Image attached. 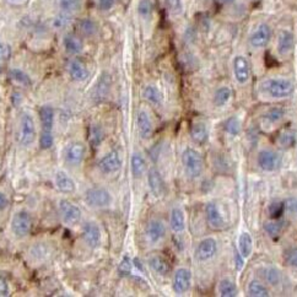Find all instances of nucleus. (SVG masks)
Here are the masks:
<instances>
[{
    "mask_svg": "<svg viewBox=\"0 0 297 297\" xmlns=\"http://www.w3.org/2000/svg\"><path fill=\"white\" fill-rule=\"evenodd\" d=\"M37 128L35 118L30 113H24L20 119L18 128V143L21 146L27 147L36 141Z\"/></svg>",
    "mask_w": 297,
    "mask_h": 297,
    "instance_id": "3",
    "label": "nucleus"
},
{
    "mask_svg": "<svg viewBox=\"0 0 297 297\" xmlns=\"http://www.w3.org/2000/svg\"><path fill=\"white\" fill-rule=\"evenodd\" d=\"M261 91L275 100H283L293 95L295 85L285 77H270L261 82Z\"/></svg>",
    "mask_w": 297,
    "mask_h": 297,
    "instance_id": "1",
    "label": "nucleus"
},
{
    "mask_svg": "<svg viewBox=\"0 0 297 297\" xmlns=\"http://www.w3.org/2000/svg\"><path fill=\"white\" fill-rule=\"evenodd\" d=\"M232 97V91L230 88L227 86H221L215 91L214 94V104L216 107H222L226 103H228V101Z\"/></svg>",
    "mask_w": 297,
    "mask_h": 297,
    "instance_id": "32",
    "label": "nucleus"
},
{
    "mask_svg": "<svg viewBox=\"0 0 297 297\" xmlns=\"http://www.w3.org/2000/svg\"><path fill=\"white\" fill-rule=\"evenodd\" d=\"M8 3H10L12 5H21L26 3V0H6Z\"/></svg>",
    "mask_w": 297,
    "mask_h": 297,
    "instance_id": "54",
    "label": "nucleus"
},
{
    "mask_svg": "<svg viewBox=\"0 0 297 297\" xmlns=\"http://www.w3.org/2000/svg\"><path fill=\"white\" fill-rule=\"evenodd\" d=\"M148 265L156 274L166 277L169 273V264L161 254H154L148 258Z\"/></svg>",
    "mask_w": 297,
    "mask_h": 297,
    "instance_id": "24",
    "label": "nucleus"
},
{
    "mask_svg": "<svg viewBox=\"0 0 297 297\" xmlns=\"http://www.w3.org/2000/svg\"><path fill=\"white\" fill-rule=\"evenodd\" d=\"M169 227L175 234H182L185 230V213L181 206H173L169 213Z\"/></svg>",
    "mask_w": 297,
    "mask_h": 297,
    "instance_id": "21",
    "label": "nucleus"
},
{
    "mask_svg": "<svg viewBox=\"0 0 297 297\" xmlns=\"http://www.w3.org/2000/svg\"><path fill=\"white\" fill-rule=\"evenodd\" d=\"M85 202L91 208H106L112 203V196L106 188H90L85 193Z\"/></svg>",
    "mask_w": 297,
    "mask_h": 297,
    "instance_id": "5",
    "label": "nucleus"
},
{
    "mask_svg": "<svg viewBox=\"0 0 297 297\" xmlns=\"http://www.w3.org/2000/svg\"><path fill=\"white\" fill-rule=\"evenodd\" d=\"M11 232L15 237L24 238L30 234L32 228V218L26 210H18L11 219Z\"/></svg>",
    "mask_w": 297,
    "mask_h": 297,
    "instance_id": "4",
    "label": "nucleus"
},
{
    "mask_svg": "<svg viewBox=\"0 0 297 297\" xmlns=\"http://www.w3.org/2000/svg\"><path fill=\"white\" fill-rule=\"evenodd\" d=\"M182 163L187 177L199 178L204 171V160L202 154L193 147H187L182 154Z\"/></svg>",
    "mask_w": 297,
    "mask_h": 297,
    "instance_id": "2",
    "label": "nucleus"
},
{
    "mask_svg": "<svg viewBox=\"0 0 297 297\" xmlns=\"http://www.w3.org/2000/svg\"><path fill=\"white\" fill-rule=\"evenodd\" d=\"M219 3H220V4H231V3H234L235 0H218Z\"/></svg>",
    "mask_w": 297,
    "mask_h": 297,
    "instance_id": "55",
    "label": "nucleus"
},
{
    "mask_svg": "<svg viewBox=\"0 0 297 297\" xmlns=\"http://www.w3.org/2000/svg\"><path fill=\"white\" fill-rule=\"evenodd\" d=\"M82 238L83 242L88 244L90 248H97L102 241L101 230L98 225L95 222H86L82 227Z\"/></svg>",
    "mask_w": 297,
    "mask_h": 297,
    "instance_id": "15",
    "label": "nucleus"
},
{
    "mask_svg": "<svg viewBox=\"0 0 297 297\" xmlns=\"http://www.w3.org/2000/svg\"><path fill=\"white\" fill-rule=\"evenodd\" d=\"M147 184L148 190L155 198H161L165 194L166 184L163 181L162 175L156 168H151L147 172Z\"/></svg>",
    "mask_w": 297,
    "mask_h": 297,
    "instance_id": "16",
    "label": "nucleus"
},
{
    "mask_svg": "<svg viewBox=\"0 0 297 297\" xmlns=\"http://www.w3.org/2000/svg\"><path fill=\"white\" fill-rule=\"evenodd\" d=\"M235 259H236V269L237 270H241V269L243 268V257L240 254V253H236V257H235Z\"/></svg>",
    "mask_w": 297,
    "mask_h": 297,
    "instance_id": "53",
    "label": "nucleus"
},
{
    "mask_svg": "<svg viewBox=\"0 0 297 297\" xmlns=\"http://www.w3.org/2000/svg\"><path fill=\"white\" fill-rule=\"evenodd\" d=\"M219 295L222 297H236L238 295V289L236 284L230 279H222L218 286Z\"/></svg>",
    "mask_w": 297,
    "mask_h": 297,
    "instance_id": "30",
    "label": "nucleus"
},
{
    "mask_svg": "<svg viewBox=\"0 0 297 297\" xmlns=\"http://www.w3.org/2000/svg\"><path fill=\"white\" fill-rule=\"evenodd\" d=\"M10 55V49L4 42H0V61H4L9 58Z\"/></svg>",
    "mask_w": 297,
    "mask_h": 297,
    "instance_id": "51",
    "label": "nucleus"
},
{
    "mask_svg": "<svg viewBox=\"0 0 297 297\" xmlns=\"http://www.w3.org/2000/svg\"><path fill=\"white\" fill-rule=\"evenodd\" d=\"M218 253V242L215 238L206 237L198 243L196 248V258L199 262H208Z\"/></svg>",
    "mask_w": 297,
    "mask_h": 297,
    "instance_id": "10",
    "label": "nucleus"
},
{
    "mask_svg": "<svg viewBox=\"0 0 297 297\" xmlns=\"http://www.w3.org/2000/svg\"><path fill=\"white\" fill-rule=\"evenodd\" d=\"M82 0H58V8L64 14H75L80 10Z\"/></svg>",
    "mask_w": 297,
    "mask_h": 297,
    "instance_id": "33",
    "label": "nucleus"
},
{
    "mask_svg": "<svg viewBox=\"0 0 297 297\" xmlns=\"http://www.w3.org/2000/svg\"><path fill=\"white\" fill-rule=\"evenodd\" d=\"M232 67H234L235 79H236V81L238 83L244 85V83H247L249 81L250 64H249V60L247 59L244 55H237V57H235Z\"/></svg>",
    "mask_w": 297,
    "mask_h": 297,
    "instance_id": "11",
    "label": "nucleus"
},
{
    "mask_svg": "<svg viewBox=\"0 0 297 297\" xmlns=\"http://www.w3.org/2000/svg\"><path fill=\"white\" fill-rule=\"evenodd\" d=\"M9 204H10V200H9L8 196L5 193H3V192H0V211L8 209Z\"/></svg>",
    "mask_w": 297,
    "mask_h": 297,
    "instance_id": "52",
    "label": "nucleus"
},
{
    "mask_svg": "<svg viewBox=\"0 0 297 297\" xmlns=\"http://www.w3.org/2000/svg\"><path fill=\"white\" fill-rule=\"evenodd\" d=\"M119 273L122 275H128L132 273V269H133V261L129 257H124V258L122 259L119 263Z\"/></svg>",
    "mask_w": 297,
    "mask_h": 297,
    "instance_id": "45",
    "label": "nucleus"
},
{
    "mask_svg": "<svg viewBox=\"0 0 297 297\" xmlns=\"http://www.w3.org/2000/svg\"><path fill=\"white\" fill-rule=\"evenodd\" d=\"M137 126L139 135L144 140H147L153 137L154 134V123L153 119L150 118L148 114L145 110H140L137 114Z\"/></svg>",
    "mask_w": 297,
    "mask_h": 297,
    "instance_id": "20",
    "label": "nucleus"
},
{
    "mask_svg": "<svg viewBox=\"0 0 297 297\" xmlns=\"http://www.w3.org/2000/svg\"><path fill=\"white\" fill-rule=\"evenodd\" d=\"M166 225L157 219L148 221L146 228H145V235H146L147 241L150 243H157L162 241L166 236Z\"/></svg>",
    "mask_w": 297,
    "mask_h": 297,
    "instance_id": "18",
    "label": "nucleus"
},
{
    "mask_svg": "<svg viewBox=\"0 0 297 297\" xmlns=\"http://www.w3.org/2000/svg\"><path fill=\"white\" fill-rule=\"evenodd\" d=\"M80 31L86 36H94L97 31V26H96L95 21L90 20V18H85L80 23Z\"/></svg>",
    "mask_w": 297,
    "mask_h": 297,
    "instance_id": "41",
    "label": "nucleus"
},
{
    "mask_svg": "<svg viewBox=\"0 0 297 297\" xmlns=\"http://www.w3.org/2000/svg\"><path fill=\"white\" fill-rule=\"evenodd\" d=\"M296 160H297V154H296Z\"/></svg>",
    "mask_w": 297,
    "mask_h": 297,
    "instance_id": "56",
    "label": "nucleus"
},
{
    "mask_svg": "<svg viewBox=\"0 0 297 297\" xmlns=\"http://www.w3.org/2000/svg\"><path fill=\"white\" fill-rule=\"evenodd\" d=\"M271 35H273V32H271V27L269 26L268 24H265V23L259 24L258 26L252 31V33H250V36L248 38L249 46L254 49H261V48L267 47L271 39Z\"/></svg>",
    "mask_w": 297,
    "mask_h": 297,
    "instance_id": "7",
    "label": "nucleus"
},
{
    "mask_svg": "<svg viewBox=\"0 0 297 297\" xmlns=\"http://www.w3.org/2000/svg\"><path fill=\"white\" fill-rule=\"evenodd\" d=\"M146 171V160L140 153H134L132 157V173L134 178H140Z\"/></svg>",
    "mask_w": 297,
    "mask_h": 297,
    "instance_id": "28",
    "label": "nucleus"
},
{
    "mask_svg": "<svg viewBox=\"0 0 297 297\" xmlns=\"http://www.w3.org/2000/svg\"><path fill=\"white\" fill-rule=\"evenodd\" d=\"M9 295H10V289H9L8 281L0 277V297H6Z\"/></svg>",
    "mask_w": 297,
    "mask_h": 297,
    "instance_id": "49",
    "label": "nucleus"
},
{
    "mask_svg": "<svg viewBox=\"0 0 297 297\" xmlns=\"http://www.w3.org/2000/svg\"><path fill=\"white\" fill-rule=\"evenodd\" d=\"M63 45L67 53L70 55L80 54L83 49L82 41L75 35H67L63 39Z\"/></svg>",
    "mask_w": 297,
    "mask_h": 297,
    "instance_id": "27",
    "label": "nucleus"
},
{
    "mask_svg": "<svg viewBox=\"0 0 297 297\" xmlns=\"http://www.w3.org/2000/svg\"><path fill=\"white\" fill-rule=\"evenodd\" d=\"M123 159L118 151L113 150L104 155L102 159L98 161V169L104 175H113L118 172L122 168Z\"/></svg>",
    "mask_w": 297,
    "mask_h": 297,
    "instance_id": "9",
    "label": "nucleus"
},
{
    "mask_svg": "<svg viewBox=\"0 0 297 297\" xmlns=\"http://www.w3.org/2000/svg\"><path fill=\"white\" fill-rule=\"evenodd\" d=\"M166 6L169 12L177 15L182 12V9H183V3H182V0H166Z\"/></svg>",
    "mask_w": 297,
    "mask_h": 297,
    "instance_id": "44",
    "label": "nucleus"
},
{
    "mask_svg": "<svg viewBox=\"0 0 297 297\" xmlns=\"http://www.w3.org/2000/svg\"><path fill=\"white\" fill-rule=\"evenodd\" d=\"M190 137L193 139L194 143L197 144H204L206 143L209 138L208 126L203 122H196L192 124L190 128Z\"/></svg>",
    "mask_w": 297,
    "mask_h": 297,
    "instance_id": "25",
    "label": "nucleus"
},
{
    "mask_svg": "<svg viewBox=\"0 0 297 297\" xmlns=\"http://www.w3.org/2000/svg\"><path fill=\"white\" fill-rule=\"evenodd\" d=\"M285 210L292 218L297 219V198H290L285 202Z\"/></svg>",
    "mask_w": 297,
    "mask_h": 297,
    "instance_id": "46",
    "label": "nucleus"
},
{
    "mask_svg": "<svg viewBox=\"0 0 297 297\" xmlns=\"http://www.w3.org/2000/svg\"><path fill=\"white\" fill-rule=\"evenodd\" d=\"M68 72H69V75L74 81L81 82L88 80L89 77L88 68L79 59H74L70 61L69 66H68Z\"/></svg>",
    "mask_w": 297,
    "mask_h": 297,
    "instance_id": "22",
    "label": "nucleus"
},
{
    "mask_svg": "<svg viewBox=\"0 0 297 297\" xmlns=\"http://www.w3.org/2000/svg\"><path fill=\"white\" fill-rule=\"evenodd\" d=\"M238 250L244 259H248L253 253V238L249 232H242L238 237Z\"/></svg>",
    "mask_w": 297,
    "mask_h": 297,
    "instance_id": "26",
    "label": "nucleus"
},
{
    "mask_svg": "<svg viewBox=\"0 0 297 297\" xmlns=\"http://www.w3.org/2000/svg\"><path fill=\"white\" fill-rule=\"evenodd\" d=\"M285 261H286L287 264L290 265V267L297 269V248L290 249L289 252L286 253Z\"/></svg>",
    "mask_w": 297,
    "mask_h": 297,
    "instance_id": "48",
    "label": "nucleus"
},
{
    "mask_svg": "<svg viewBox=\"0 0 297 297\" xmlns=\"http://www.w3.org/2000/svg\"><path fill=\"white\" fill-rule=\"evenodd\" d=\"M116 3H117V0H98V8L103 11L111 10Z\"/></svg>",
    "mask_w": 297,
    "mask_h": 297,
    "instance_id": "50",
    "label": "nucleus"
},
{
    "mask_svg": "<svg viewBox=\"0 0 297 297\" xmlns=\"http://www.w3.org/2000/svg\"><path fill=\"white\" fill-rule=\"evenodd\" d=\"M205 218L206 222H208V225L213 230H224L226 227V220L224 215L221 214V211L214 203H208L205 205Z\"/></svg>",
    "mask_w": 297,
    "mask_h": 297,
    "instance_id": "14",
    "label": "nucleus"
},
{
    "mask_svg": "<svg viewBox=\"0 0 297 297\" xmlns=\"http://www.w3.org/2000/svg\"><path fill=\"white\" fill-rule=\"evenodd\" d=\"M285 211V202H274L269 205L268 213H269V218L271 220H277V219H280L281 215Z\"/></svg>",
    "mask_w": 297,
    "mask_h": 297,
    "instance_id": "39",
    "label": "nucleus"
},
{
    "mask_svg": "<svg viewBox=\"0 0 297 297\" xmlns=\"http://www.w3.org/2000/svg\"><path fill=\"white\" fill-rule=\"evenodd\" d=\"M225 132L227 133V134L236 137V135L240 134L241 132V120L238 119L237 117H231L230 119L226 120Z\"/></svg>",
    "mask_w": 297,
    "mask_h": 297,
    "instance_id": "40",
    "label": "nucleus"
},
{
    "mask_svg": "<svg viewBox=\"0 0 297 297\" xmlns=\"http://www.w3.org/2000/svg\"><path fill=\"white\" fill-rule=\"evenodd\" d=\"M86 155V146L80 141H72L64 150V157L69 165L79 166Z\"/></svg>",
    "mask_w": 297,
    "mask_h": 297,
    "instance_id": "13",
    "label": "nucleus"
},
{
    "mask_svg": "<svg viewBox=\"0 0 297 297\" xmlns=\"http://www.w3.org/2000/svg\"><path fill=\"white\" fill-rule=\"evenodd\" d=\"M39 119H41L42 132H53L54 126V110L51 106H42L39 110Z\"/></svg>",
    "mask_w": 297,
    "mask_h": 297,
    "instance_id": "23",
    "label": "nucleus"
},
{
    "mask_svg": "<svg viewBox=\"0 0 297 297\" xmlns=\"http://www.w3.org/2000/svg\"><path fill=\"white\" fill-rule=\"evenodd\" d=\"M257 162L263 171L273 172L277 171L281 165V157L277 151L270 150V148H263L258 153Z\"/></svg>",
    "mask_w": 297,
    "mask_h": 297,
    "instance_id": "8",
    "label": "nucleus"
},
{
    "mask_svg": "<svg viewBox=\"0 0 297 297\" xmlns=\"http://www.w3.org/2000/svg\"><path fill=\"white\" fill-rule=\"evenodd\" d=\"M284 116H285V110H284L283 107L277 106L268 110L267 113L264 114V118L265 120H268L269 123H271V124H275V123H278L279 120L283 119Z\"/></svg>",
    "mask_w": 297,
    "mask_h": 297,
    "instance_id": "38",
    "label": "nucleus"
},
{
    "mask_svg": "<svg viewBox=\"0 0 297 297\" xmlns=\"http://www.w3.org/2000/svg\"><path fill=\"white\" fill-rule=\"evenodd\" d=\"M192 286V271L187 268H178L173 275V290L178 295L189 291Z\"/></svg>",
    "mask_w": 297,
    "mask_h": 297,
    "instance_id": "12",
    "label": "nucleus"
},
{
    "mask_svg": "<svg viewBox=\"0 0 297 297\" xmlns=\"http://www.w3.org/2000/svg\"><path fill=\"white\" fill-rule=\"evenodd\" d=\"M284 230V222L277 219V220H271L264 224V231L270 236L271 238H278L281 235Z\"/></svg>",
    "mask_w": 297,
    "mask_h": 297,
    "instance_id": "37",
    "label": "nucleus"
},
{
    "mask_svg": "<svg viewBox=\"0 0 297 297\" xmlns=\"http://www.w3.org/2000/svg\"><path fill=\"white\" fill-rule=\"evenodd\" d=\"M143 96H144L145 100H146L147 102H150V103H153V104L162 103V100H163L162 94H161L160 90L154 85L146 86V88L144 89Z\"/></svg>",
    "mask_w": 297,
    "mask_h": 297,
    "instance_id": "34",
    "label": "nucleus"
},
{
    "mask_svg": "<svg viewBox=\"0 0 297 297\" xmlns=\"http://www.w3.org/2000/svg\"><path fill=\"white\" fill-rule=\"evenodd\" d=\"M248 295L252 297H268L270 296V292H269L267 286L263 285L259 281L253 280L248 285Z\"/></svg>",
    "mask_w": 297,
    "mask_h": 297,
    "instance_id": "36",
    "label": "nucleus"
},
{
    "mask_svg": "<svg viewBox=\"0 0 297 297\" xmlns=\"http://www.w3.org/2000/svg\"><path fill=\"white\" fill-rule=\"evenodd\" d=\"M54 144V137H53V132H42L41 137H39V146H41L42 150H48L53 146Z\"/></svg>",
    "mask_w": 297,
    "mask_h": 297,
    "instance_id": "43",
    "label": "nucleus"
},
{
    "mask_svg": "<svg viewBox=\"0 0 297 297\" xmlns=\"http://www.w3.org/2000/svg\"><path fill=\"white\" fill-rule=\"evenodd\" d=\"M9 76H10V79L12 80V81H15L21 86H26L27 88V86H31V83H32L31 77L27 75L24 70L17 69V68L11 69L10 72H9Z\"/></svg>",
    "mask_w": 297,
    "mask_h": 297,
    "instance_id": "35",
    "label": "nucleus"
},
{
    "mask_svg": "<svg viewBox=\"0 0 297 297\" xmlns=\"http://www.w3.org/2000/svg\"><path fill=\"white\" fill-rule=\"evenodd\" d=\"M153 10H154L153 0H140V2H139L138 12L140 16H143V17L150 16Z\"/></svg>",
    "mask_w": 297,
    "mask_h": 297,
    "instance_id": "42",
    "label": "nucleus"
},
{
    "mask_svg": "<svg viewBox=\"0 0 297 297\" xmlns=\"http://www.w3.org/2000/svg\"><path fill=\"white\" fill-rule=\"evenodd\" d=\"M277 144L281 148H290L296 144V132L292 129H284L277 139Z\"/></svg>",
    "mask_w": 297,
    "mask_h": 297,
    "instance_id": "29",
    "label": "nucleus"
},
{
    "mask_svg": "<svg viewBox=\"0 0 297 297\" xmlns=\"http://www.w3.org/2000/svg\"><path fill=\"white\" fill-rule=\"evenodd\" d=\"M262 277L271 286H278L281 283V273L279 269L274 267H267L262 270Z\"/></svg>",
    "mask_w": 297,
    "mask_h": 297,
    "instance_id": "31",
    "label": "nucleus"
},
{
    "mask_svg": "<svg viewBox=\"0 0 297 297\" xmlns=\"http://www.w3.org/2000/svg\"><path fill=\"white\" fill-rule=\"evenodd\" d=\"M293 48H295V36H293V33L289 30H281L279 35H278L277 41L278 53L281 57H286V55L292 53Z\"/></svg>",
    "mask_w": 297,
    "mask_h": 297,
    "instance_id": "17",
    "label": "nucleus"
},
{
    "mask_svg": "<svg viewBox=\"0 0 297 297\" xmlns=\"http://www.w3.org/2000/svg\"><path fill=\"white\" fill-rule=\"evenodd\" d=\"M54 184L57 187V189L64 194L75 193L76 190V183L74 181V178L72 176H69V173L63 171V169H59V171L55 172Z\"/></svg>",
    "mask_w": 297,
    "mask_h": 297,
    "instance_id": "19",
    "label": "nucleus"
},
{
    "mask_svg": "<svg viewBox=\"0 0 297 297\" xmlns=\"http://www.w3.org/2000/svg\"><path fill=\"white\" fill-rule=\"evenodd\" d=\"M58 209L64 224L75 226L81 220V210L75 204L68 199H60L58 203Z\"/></svg>",
    "mask_w": 297,
    "mask_h": 297,
    "instance_id": "6",
    "label": "nucleus"
},
{
    "mask_svg": "<svg viewBox=\"0 0 297 297\" xmlns=\"http://www.w3.org/2000/svg\"><path fill=\"white\" fill-rule=\"evenodd\" d=\"M68 23H69V17H68V14L61 12L60 15H58V16L54 18L53 25H54L55 29L60 30V29H64V27H66L68 25Z\"/></svg>",
    "mask_w": 297,
    "mask_h": 297,
    "instance_id": "47",
    "label": "nucleus"
}]
</instances>
